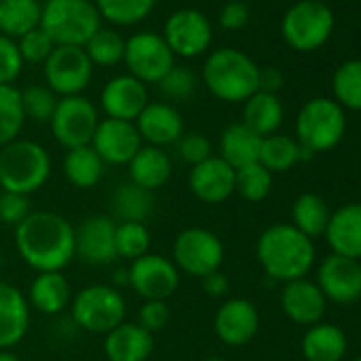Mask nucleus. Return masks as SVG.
Segmentation results:
<instances>
[{
  "label": "nucleus",
  "instance_id": "f257e3e1",
  "mask_svg": "<svg viewBox=\"0 0 361 361\" xmlns=\"http://www.w3.org/2000/svg\"><path fill=\"white\" fill-rule=\"evenodd\" d=\"M16 249L37 272H62L75 259V228L51 211H37L16 228Z\"/></svg>",
  "mask_w": 361,
  "mask_h": 361
},
{
  "label": "nucleus",
  "instance_id": "f03ea898",
  "mask_svg": "<svg viewBox=\"0 0 361 361\" xmlns=\"http://www.w3.org/2000/svg\"><path fill=\"white\" fill-rule=\"evenodd\" d=\"M257 262L274 281H298L314 264V243L291 224H274L257 238Z\"/></svg>",
  "mask_w": 361,
  "mask_h": 361
},
{
  "label": "nucleus",
  "instance_id": "7ed1b4c3",
  "mask_svg": "<svg viewBox=\"0 0 361 361\" xmlns=\"http://www.w3.org/2000/svg\"><path fill=\"white\" fill-rule=\"evenodd\" d=\"M207 90L224 102H245L259 92V66L238 49L213 51L202 68Z\"/></svg>",
  "mask_w": 361,
  "mask_h": 361
},
{
  "label": "nucleus",
  "instance_id": "20e7f679",
  "mask_svg": "<svg viewBox=\"0 0 361 361\" xmlns=\"http://www.w3.org/2000/svg\"><path fill=\"white\" fill-rule=\"evenodd\" d=\"M51 174L49 151L28 138H18L0 147V188L30 196L39 192Z\"/></svg>",
  "mask_w": 361,
  "mask_h": 361
},
{
  "label": "nucleus",
  "instance_id": "39448f33",
  "mask_svg": "<svg viewBox=\"0 0 361 361\" xmlns=\"http://www.w3.org/2000/svg\"><path fill=\"white\" fill-rule=\"evenodd\" d=\"M41 28L56 47H85L102 28V18L90 0H47L41 13Z\"/></svg>",
  "mask_w": 361,
  "mask_h": 361
},
{
  "label": "nucleus",
  "instance_id": "423d86ee",
  "mask_svg": "<svg viewBox=\"0 0 361 361\" xmlns=\"http://www.w3.org/2000/svg\"><path fill=\"white\" fill-rule=\"evenodd\" d=\"M346 130L344 109L331 98H312L308 100L295 119L298 145L310 153H323L334 149Z\"/></svg>",
  "mask_w": 361,
  "mask_h": 361
},
{
  "label": "nucleus",
  "instance_id": "0eeeda50",
  "mask_svg": "<svg viewBox=\"0 0 361 361\" xmlns=\"http://www.w3.org/2000/svg\"><path fill=\"white\" fill-rule=\"evenodd\" d=\"M334 13L321 0H300L287 9L281 32L285 43L302 54L323 47L334 32Z\"/></svg>",
  "mask_w": 361,
  "mask_h": 361
},
{
  "label": "nucleus",
  "instance_id": "6e6552de",
  "mask_svg": "<svg viewBox=\"0 0 361 361\" xmlns=\"http://www.w3.org/2000/svg\"><path fill=\"white\" fill-rule=\"evenodd\" d=\"M73 321L92 334H109L126 319V300L113 285H87L71 300Z\"/></svg>",
  "mask_w": 361,
  "mask_h": 361
},
{
  "label": "nucleus",
  "instance_id": "1a4fd4ad",
  "mask_svg": "<svg viewBox=\"0 0 361 361\" xmlns=\"http://www.w3.org/2000/svg\"><path fill=\"white\" fill-rule=\"evenodd\" d=\"M226 249L221 238L207 228H185L172 243V264L178 272L204 279L221 270Z\"/></svg>",
  "mask_w": 361,
  "mask_h": 361
},
{
  "label": "nucleus",
  "instance_id": "9d476101",
  "mask_svg": "<svg viewBox=\"0 0 361 361\" xmlns=\"http://www.w3.org/2000/svg\"><path fill=\"white\" fill-rule=\"evenodd\" d=\"M54 138L68 149L87 147L100 123L98 109L83 96H66L58 100L51 117Z\"/></svg>",
  "mask_w": 361,
  "mask_h": 361
},
{
  "label": "nucleus",
  "instance_id": "9b49d317",
  "mask_svg": "<svg viewBox=\"0 0 361 361\" xmlns=\"http://www.w3.org/2000/svg\"><path fill=\"white\" fill-rule=\"evenodd\" d=\"M123 62L134 79L140 83H159L174 66V54L164 37L153 32H138L126 41Z\"/></svg>",
  "mask_w": 361,
  "mask_h": 361
},
{
  "label": "nucleus",
  "instance_id": "f8f14e48",
  "mask_svg": "<svg viewBox=\"0 0 361 361\" xmlns=\"http://www.w3.org/2000/svg\"><path fill=\"white\" fill-rule=\"evenodd\" d=\"M164 41L174 58H198L213 41V26L198 9H178L164 24Z\"/></svg>",
  "mask_w": 361,
  "mask_h": 361
},
{
  "label": "nucleus",
  "instance_id": "ddd939ff",
  "mask_svg": "<svg viewBox=\"0 0 361 361\" xmlns=\"http://www.w3.org/2000/svg\"><path fill=\"white\" fill-rule=\"evenodd\" d=\"M94 64L83 47H56L45 62V81L56 96H81L90 85Z\"/></svg>",
  "mask_w": 361,
  "mask_h": 361
},
{
  "label": "nucleus",
  "instance_id": "4468645a",
  "mask_svg": "<svg viewBox=\"0 0 361 361\" xmlns=\"http://www.w3.org/2000/svg\"><path fill=\"white\" fill-rule=\"evenodd\" d=\"M130 289L142 300L166 302L176 293L180 283V272L170 257L159 253H147L134 259L128 268Z\"/></svg>",
  "mask_w": 361,
  "mask_h": 361
},
{
  "label": "nucleus",
  "instance_id": "2eb2a0df",
  "mask_svg": "<svg viewBox=\"0 0 361 361\" xmlns=\"http://www.w3.org/2000/svg\"><path fill=\"white\" fill-rule=\"evenodd\" d=\"M90 145L100 155L104 166H128L132 157L140 151L142 138L132 121L106 117L100 119Z\"/></svg>",
  "mask_w": 361,
  "mask_h": 361
},
{
  "label": "nucleus",
  "instance_id": "dca6fc26",
  "mask_svg": "<svg viewBox=\"0 0 361 361\" xmlns=\"http://www.w3.org/2000/svg\"><path fill=\"white\" fill-rule=\"evenodd\" d=\"M117 224L104 215H92L75 228V257L90 266H109L117 259Z\"/></svg>",
  "mask_w": 361,
  "mask_h": 361
},
{
  "label": "nucleus",
  "instance_id": "f3484780",
  "mask_svg": "<svg viewBox=\"0 0 361 361\" xmlns=\"http://www.w3.org/2000/svg\"><path fill=\"white\" fill-rule=\"evenodd\" d=\"M213 329L224 344L245 346L257 336L259 312L253 302L245 298H230L217 308Z\"/></svg>",
  "mask_w": 361,
  "mask_h": 361
},
{
  "label": "nucleus",
  "instance_id": "a211bd4d",
  "mask_svg": "<svg viewBox=\"0 0 361 361\" xmlns=\"http://www.w3.org/2000/svg\"><path fill=\"white\" fill-rule=\"evenodd\" d=\"M319 289L325 300L336 304H350L361 298V264L359 259L327 255L319 266Z\"/></svg>",
  "mask_w": 361,
  "mask_h": 361
},
{
  "label": "nucleus",
  "instance_id": "6ab92c4d",
  "mask_svg": "<svg viewBox=\"0 0 361 361\" xmlns=\"http://www.w3.org/2000/svg\"><path fill=\"white\" fill-rule=\"evenodd\" d=\"M236 170L226 164L219 155L192 166L190 170V190L204 204H221L234 194Z\"/></svg>",
  "mask_w": 361,
  "mask_h": 361
},
{
  "label": "nucleus",
  "instance_id": "aec40b11",
  "mask_svg": "<svg viewBox=\"0 0 361 361\" xmlns=\"http://www.w3.org/2000/svg\"><path fill=\"white\" fill-rule=\"evenodd\" d=\"M147 104H149L147 85L134 79L132 75L113 77L102 87L100 94V106L109 119H121L134 123Z\"/></svg>",
  "mask_w": 361,
  "mask_h": 361
},
{
  "label": "nucleus",
  "instance_id": "412c9836",
  "mask_svg": "<svg viewBox=\"0 0 361 361\" xmlns=\"http://www.w3.org/2000/svg\"><path fill=\"white\" fill-rule=\"evenodd\" d=\"M134 126L142 142L159 149L168 145H176L178 138L185 134L183 117L168 102H149L145 111L138 115V119L134 121Z\"/></svg>",
  "mask_w": 361,
  "mask_h": 361
},
{
  "label": "nucleus",
  "instance_id": "4be33fe9",
  "mask_svg": "<svg viewBox=\"0 0 361 361\" xmlns=\"http://www.w3.org/2000/svg\"><path fill=\"white\" fill-rule=\"evenodd\" d=\"M30 327L28 298L11 283L0 281V350L18 346Z\"/></svg>",
  "mask_w": 361,
  "mask_h": 361
},
{
  "label": "nucleus",
  "instance_id": "5701e85b",
  "mask_svg": "<svg viewBox=\"0 0 361 361\" xmlns=\"http://www.w3.org/2000/svg\"><path fill=\"white\" fill-rule=\"evenodd\" d=\"M325 295L317 283L306 279L285 283L281 291V306L283 312L300 325H317L325 314Z\"/></svg>",
  "mask_w": 361,
  "mask_h": 361
},
{
  "label": "nucleus",
  "instance_id": "b1692460",
  "mask_svg": "<svg viewBox=\"0 0 361 361\" xmlns=\"http://www.w3.org/2000/svg\"><path fill=\"white\" fill-rule=\"evenodd\" d=\"M325 238L336 255L361 259V202L344 204L334 211Z\"/></svg>",
  "mask_w": 361,
  "mask_h": 361
},
{
  "label": "nucleus",
  "instance_id": "393cba45",
  "mask_svg": "<svg viewBox=\"0 0 361 361\" xmlns=\"http://www.w3.org/2000/svg\"><path fill=\"white\" fill-rule=\"evenodd\" d=\"M153 334L138 323H121L104 334V355L109 361H147L153 353Z\"/></svg>",
  "mask_w": 361,
  "mask_h": 361
},
{
  "label": "nucleus",
  "instance_id": "a878e982",
  "mask_svg": "<svg viewBox=\"0 0 361 361\" xmlns=\"http://www.w3.org/2000/svg\"><path fill=\"white\" fill-rule=\"evenodd\" d=\"M128 170H130V183L153 194L155 190L168 183V178L172 174V159L166 153V149L142 145L140 151L128 164Z\"/></svg>",
  "mask_w": 361,
  "mask_h": 361
},
{
  "label": "nucleus",
  "instance_id": "bb28decb",
  "mask_svg": "<svg viewBox=\"0 0 361 361\" xmlns=\"http://www.w3.org/2000/svg\"><path fill=\"white\" fill-rule=\"evenodd\" d=\"M71 283L62 272H39L28 289V304L43 314H58L68 308Z\"/></svg>",
  "mask_w": 361,
  "mask_h": 361
},
{
  "label": "nucleus",
  "instance_id": "cd10ccee",
  "mask_svg": "<svg viewBox=\"0 0 361 361\" xmlns=\"http://www.w3.org/2000/svg\"><path fill=\"white\" fill-rule=\"evenodd\" d=\"M262 136L249 130L243 121L230 123L219 136V157L234 170L259 161Z\"/></svg>",
  "mask_w": 361,
  "mask_h": 361
},
{
  "label": "nucleus",
  "instance_id": "c85d7f7f",
  "mask_svg": "<svg viewBox=\"0 0 361 361\" xmlns=\"http://www.w3.org/2000/svg\"><path fill=\"white\" fill-rule=\"evenodd\" d=\"M302 353L306 361H340L346 353V336L331 323L310 325L302 340Z\"/></svg>",
  "mask_w": 361,
  "mask_h": 361
},
{
  "label": "nucleus",
  "instance_id": "c756f323",
  "mask_svg": "<svg viewBox=\"0 0 361 361\" xmlns=\"http://www.w3.org/2000/svg\"><path fill=\"white\" fill-rule=\"evenodd\" d=\"M243 123L262 138L276 134L283 123V102L276 94L255 92L249 100H245Z\"/></svg>",
  "mask_w": 361,
  "mask_h": 361
},
{
  "label": "nucleus",
  "instance_id": "7c9ffc66",
  "mask_svg": "<svg viewBox=\"0 0 361 361\" xmlns=\"http://www.w3.org/2000/svg\"><path fill=\"white\" fill-rule=\"evenodd\" d=\"M62 172L68 183L75 185L77 190H92L100 183V178L104 174V161L92 149V145L77 147L66 151L62 161Z\"/></svg>",
  "mask_w": 361,
  "mask_h": 361
},
{
  "label": "nucleus",
  "instance_id": "2f4dec72",
  "mask_svg": "<svg viewBox=\"0 0 361 361\" xmlns=\"http://www.w3.org/2000/svg\"><path fill=\"white\" fill-rule=\"evenodd\" d=\"M41 13L39 0H0V35L22 39L41 26Z\"/></svg>",
  "mask_w": 361,
  "mask_h": 361
},
{
  "label": "nucleus",
  "instance_id": "473e14b6",
  "mask_svg": "<svg viewBox=\"0 0 361 361\" xmlns=\"http://www.w3.org/2000/svg\"><path fill=\"white\" fill-rule=\"evenodd\" d=\"M331 211L327 202L317 194H302L291 209V226L310 240L325 234Z\"/></svg>",
  "mask_w": 361,
  "mask_h": 361
},
{
  "label": "nucleus",
  "instance_id": "72a5a7b5",
  "mask_svg": "<svg viewBox=\"0 0 361 361\" xmlns=\"http://www.w3.org/2000/svg\"><path fill=\"white\" fill-rule=\"evenodd\" d=\"M111 207L119 224H145L153 211V194L134 183H123L115 190Z\"/></svg>",
  "mask_w": 361,
  "mask_h": 361
},
{
  "label": "nucleus",
  "instance_id": "f704fd0d",
  "mask_svg": "<svg viewBox=\"0 0 361 361\" xmlns=\"http://www.w3.org/2000/svg\"><path fill=\"white\" fill-rule=\"evenodd\" d=\"M300 161V145L291 136L270 134L262 138L259 164L270 172H285Z\"/></svg>",
  "mask_w": 361,
  "mask_h": 361
},
{
  "label": "nucleus",
  "instance_id": "c9c22d12",
  "mask_svg": "<svg viewBox=\"0 0 361 361\" xmlns=\"http://www.w3.org/2000/svg\"><path fill=\"white\" fill-rule=\"evenodd\" d=\"M24 123L22 92L13 85H0V147L18 140Z\"/></svg>",
  "mask_w": 361,
  "mask_h": 361
},
{
  "label": "nucleus",
  "instance_id": "e433bc0d",
  "mask_svg": "<svg viewBox=\"0 0 361 361\" xmlns=\"http://www.w3.org/2000/svg\"><path fill=\"white\" fill-rule=\"evenodd\" d=\"M157 0H96L100 18L113 26L140 24L155 7Z\"/></svg>",
  "mask_w": 361,
  "mask_h": 361
},
{
  "label": "nucleus",
  "instance_id": "4c0bfd02",
  "mask_svg": "<svg viewBox=\"0 0 361 361\" xmlns=\"http://www.w3.org/2000/svg\"><path fill=\"white\" fill-rule=\"evenodd\" d=\"M336 102L350 111H361V60H348L338 66L331 79Z\"/></svg>",
  "mask_w": 361,
  "mask_h": 361
},
{
  "label": "nucleus",
  "instance_id": "58836bf2",
  "mask_svg": "<svg viewBox=\"0 0 361 361\" xmlns=\"http://www.w3.org/2000/svg\"><path fill=\"white\" fill-rule=\"evenodd\" d=\"M94 66H117L123 62L126 39L113 28H100L83 47Z\"/></svg>",
  "mask_w": 361,
  "mask_h": 361
},
{
  "label": "nucleus",
  "instance_id": "ea45409f",
  "mask_svg": "<svg viewBox=\"0 0 361 361\" xmlns=\"http://www.w3.org/2000/svg\"><path fill=\"white\" fill-rule=\"evenodd\" d=\"M272 190V172L266 170L259 161L243 166L236 170L234 194L245 198L247 202H262L268 198Z\"/></svg>",
  "mask_w": 361,
  "mask_h": 361
},
{
  "label": "nucleus",
  "instance_id": "a19ab883",
  "mask_svg": "<svg viewBox=\"0 0 361 361\" xmlns=\"http://www.w3.org/2000/svg\"><path fill=\"white\" fill-rule=\"evenodd\" d=\"M151 234L145 224H117L115 230V249L121 259H138L149 253Z\"/></svg>",
  "mask_w": 361,
  "mask_h": 361
},
{
  "label": "nucleus",
  "instance_id": "79ce46f5",
  "mask_svg": "<svg viewBox=\"0 0 361 361\" xmlns=\"http://www.w3.org/2000/svg\"><path fill=\"white\" fill-rule=\"evenodd\" d=\"M58 100L60 98L47 85H28L22 92V106H24L26 119H35L41 123L51 121Z\"/></svg>",
  "mask_w": 361,
  "mask_h": 361
},
{
  "label": "nucleus",
  "instance_id": "37998d69",
  "mask_svg": "<svg viewBox=\"0 0 361 361\" xmlns=\"http://www.w3.org/2000/svg\"><path fill=\"white\" fill-rule=\"evenodd\" d=\"M161 94L170 100H188L194 96L196 87H198V79L194 75V71L185 68V66H172L168 71V75L157 83Z\"/></svg>",
  "mask_w": 361,
  "mask_h": 361
},
{
  "label": "nucleus",
  "instance_id": "c03bdc74",
  "mask_svg": "<svg viewBox=\"0 0 361 361\" xmlns=\"http://www.w3.org/2000/svg\"><path fill=\"white\" fill-rule=\"evenodd\" d=\"M18 49H20V56L24 60V64H45L47 58L51 56V51L56 49L54 41L49 39V35L39 26L35 30H30L28 35H24L20 41H18Z\"/></svg>",
  "mask_w": 361,
  "mask_h": 361
},
{
  "label": "nucleus",
  "instance_id": "a18cd8bd",
  "mask_svg": "<svg viewBox=\"0 0 361 361\" xmlns=\"http://www.w3.org/2000/svg\"><path fill=\"white\" fill-rule=\"evenodd\" d=\"M30 196L13 194V192H0V224L18 228L30 217Z\"/></svg>",
  "mask_w": 361,
  "mask_h": 361
},
{
  "label": "nucleus",
  "instance_id": "49530a36",
  "mask_svg": "<svg viewBox=\"0 0 361 361\" xmlns=\"http://www.w3.org/2000/svg\"><path fill=\"white\" fill-rule=\"evenodd\" d=\"M176 153L190 166H196L204 159H209L213 155V147L211 140L200 134V132H185L176 142Z\"/></svg>",
  "mask_w": 361,
  "mask_h": 361
},
{
  "label": "nucleus",
  "instance_id": "de8ad7c7",
  "mask_svg": "<svg viewBox=\"0 0 361 361\" xmlns=\"http://www.w3.org/2000/svg\"><path fill=\"white\" fill-rule=\"evenodd\" d=\"M24 60L20 56L18 43L9 37L0 35V85H13L22 75Z\"/></svg>",
  "mask_w": 361,
  "mask_h": 361
},
{
  "label": "nucleus",
  "instance_id": "09e8293b",
  "mask_svg": "<svg viewBox=\"0 0 361 361\" xmlns=\"http://www.w3.org/2000/svg\"><path fill=\"white\" fill-rule=\"evenodd\" d=\"M170 321V308L161 300H145L138 310V325L149 334L161 331Z\"/></svg>",
  "mask_w": 361,
  "mask_h": 361
},
{
  "label": "nucleus",
  "instance_id": "8fccbe9b",
  "mask_svg": "<svg viewBox=\"0 0 361 361\" xmlns=\"http://www.w3.org/2000/svg\"><path fill=\"white\" fill-rule=\"evenodd\" d=\"M249 22V7L243 3V0H232V3L224 5L221 13H219V24L226 30H240L245 28Z\"/></svg>",
  "mask_w": 361,
  "mask_h": 361
},
{
  "label": "nucleus",
  "instance_id": "3c124183",
  "mask_svg": "<svg viewBox=\"0 0 361 361\" xmlns=\"http://www.w3.org/2000/svg\"><path fill=\"white\" fill-rule=\"evenodd\" d=\"M200 281H202V291H204L209 298H226L228 291H230V279H228L221 270L211 272V274H207V276L200 279Z\"/></svg>",
  "mask_w": 361,
  "mask_h": 361
},
{
  "label": "nucleus",
  "instance_id": "603ef678",
  "mask_svg": "<svg viewBox=\"0 0 361 361\" xmlns=\"http://www.w3.org/2000/svg\"><path fill=\"white\" fill-rule=\"evenodd\" d=\"M283 87V73L279 68H259V92L276 94Z\"/></svg>",
  "mask_w": 361,
  "mask_h": 361
},
{
  "label": "nucleus",
  "instance_id": "864d4df0",
  "mask_svg": "<svg viewBox=\"0 0 361 361\" xmlns=\"http://www.w3.org/2000/svg\"><path fill=\"white\" fill-rule=\"evenodd\" d=\"M113 281H115V289H119V285H126V287H130V276H128V268H119V270H115V276H113Z\"/></svg>",
  "mask_w": 361,
  "mask_h": 361
},
{
  "label": "nucleus",
  "instance_id": "5fc2aeb1",
  "mask_svg": "<svg viewBox=\"0 0 361 361\" xmlns=\"http://www.w3.org/2000/svg\"><path fill=\"white\" fill-rule=\"evenodd\" d=\"M0 361H22V359L11 350H0Z\"/></svg>",
  "mask_w": 361,
  "mask_h": 361
},
{
  "label": "nucleus",
  "instance_id": "6e6d98bb",
  "mask_svg": "<svg viewBox=\"0 0 361 361\" xmlns=\"http://www.w3.org/2000/svg\"><path fill=\"white\" fill-rule=\"evenodd\" d=\"M200 361H228V359H221V357H207V359H200Z\"/></svg>",
  "mask_w": 361,
  "mask_h": 361
},
{
  "label": "nucleus",
  "instance_id": "4d7b16f0",
  "mask_svg": "<svg viewBox=\"0 0 361 361\" xmlns=\"http://www.w3.org/2000/svg\"><path fill=\"white\" fill-rule=\"evenodd\" d=\"M0 270H3V251H0Z\"/></svg>",
  "mask_w": 361,
  "mask_h": 361
},
{
  "label": "nucleus",
  "instance_id": "13d9d810",
  "mask_svg": "<svg viewBox=\"0 0 361 361\" xmlns=\"http://www.w3.org/2000/svg\"><path fill=\"white\" fill-rule=\"evenodd\" d=\"M355 361H361V355H359V357H357V359H355Z\"/></svg>",
  "mask_w": 361,
  "mask_h": 361
}]
</instances>
